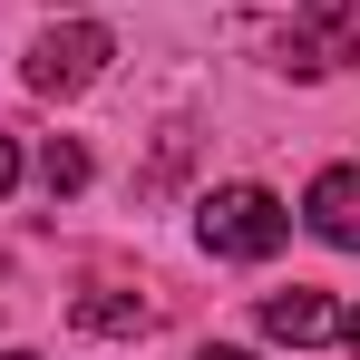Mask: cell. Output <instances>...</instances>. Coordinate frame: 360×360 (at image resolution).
<instances>
[{"label": "cell", "instance_id": "6", "mask_svg": "<svg viewBox=\"0 0 360 360\" xmlns=\"http://www.w3.org/2000/svg\"><path fill=\"white\" fill-rule=\"evenodd\" d=\"M39 185H49V195H78V185H88V146L49 136V156H39Z\"/></svg>", "mask_w": 360, "mask_h": 360}, {"label": "cell", "instance_id": "1", "mask_svg": "<svg viewBox=\"0 0 360 360\" xmlns=\"http://www.w3.org/2000/svg\"><path fill=\"white\" fill-rule=\"evenodd\" d=\"M195 234H205V253H224V263H263V253H283L292 214H283L273 185H214L195 205Z\"/></svg>", "mask_w": 360, "mask_h": 360}, {"label": "cell", "instance_id": "4", "mask_svg": "<svg viewBox=\"0 0 360 360\" xmlns=\"http://www.w3.org/2000/svg\"><path fill=\"white\" fill-rule=\"evenodd\" d=\"M263 331H273V341H292V351H311V341H331V331H341V311H331V292L292 283V292L263 302Z\"/></svg>", "mask_w": 360, "mask_h": 360}, {"label": "cell", "instance_id": "9", "mask_svg": "<svg viewBox=\"0 0 360 360\" xmlns=\"http://www.w3.org/2000/svg\"><path fill=\"white\" fill-rule=\"evenodd\" d=\"M195 360H253V351H224V341H214V351H195Z\"/></svg>", "mask_w": 360, "mask_h": 360}, {"label": "cell", "instance_id": "8", "mask_svg": "<svg viewBox=\"0 0 360 360\" xmlns=\"http://www.w3.org/2000/svg\"><path fill=\"white\" fill-rule=\"evenodd\" d=\"M341 341H351V360H360V311H341Z\"/></svg>", "mask_w": 360, "mask_h": 360}, {"label": "cell", "instance_id": "3", "mask_svg": "<svg viewBox=\"0 0 360 360\" xmlns=\"http://www.w3.org/2000/svg\"><path fill=\"white\" fill-rule=\"evenodd\" d=\"M302 224L331 243V253H360V166H321L311 195H302Z\"/></svg>", "mask_w": 360, "mask_h": 360}, {"label": "cell", "instance_id": "5", "mask_svg": "<svg viewBox=\"0 0 360 360\" xmlns=\"http://www.w3.org/2000/svg\"><path fill=\"white\" fill-rule=\"evenodd\" d=\"M78 331L136 341V331H156V302H136V292H88V302H78Z\"/></svg>", "mask_w": 360, "mask_h": 360}, {"label": "cell", "instance_id": "10", "mask_svg": "<svg viewBox=\"0 0 360 360\" xmlns=\"http://www.w3.org/2000/svg\"><path fill=\"white\" fill-rule=\"evenodd\" d=\"M0 360H30V351H0Z\"/></svg>", "mask_w": 360, "mask_h": 360}, {"label": "cell", "instance_id": "2", "mask_svg": "<svg viewBox=\"0 0 360 360\" xmlns=\"http://www.w3.org/2000/svg\"><path fill=\"white\" fill-rule=\"evenodd\" d=\"M108 59H117V39H108L98 20H68V30H39V39H30V68H20V78H30L39 98H78V88L108 78Z\"/></svg>", "mask_w": 360, "mask_h": 360}, {"label": "cell", "instance_id": "7", "mask_svg": "<svg viewBox=\"0 0 360 360\" xmlns=\"http://www.w3.org/2000/svg\"><path fill=\"white\" fill-rule=\"evenodd\" d=\"M10 185H20V146L0 136V195H10Z\"/></svg>", "mask_w": 360, "mask_h": 360}]
</instances>
